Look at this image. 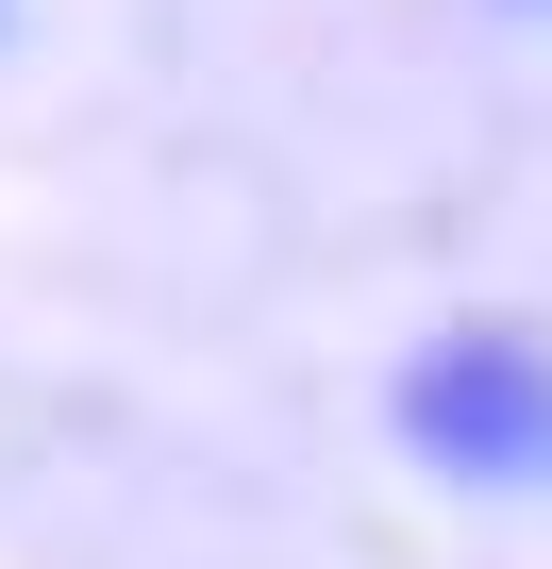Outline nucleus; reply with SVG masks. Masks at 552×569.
Listing matches in <instances>:
<instances>
[{"label":"nucleus","mask_w":552,"mask_h":569,"mask_svg":"<svg viewBox=\"0 0 552 569\" xmlns=\"http://www.w3.org/2000/svg\"><path fill=\"white\" fill-rule=\"evenodd\" d=\"M402 419L452 452V469H552V386L502 352V336H469V352H435L419 386H402Z\"/></svg>","instance_id":"1"}]
</instances>
